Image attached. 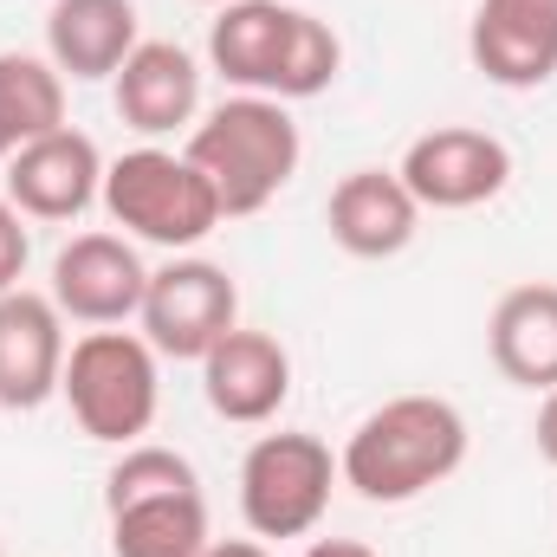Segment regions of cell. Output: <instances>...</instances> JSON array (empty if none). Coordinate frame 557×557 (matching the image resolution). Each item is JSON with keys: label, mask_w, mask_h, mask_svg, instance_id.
<instances>
[{"label": "cell", "mask_w": 557, "mask_h": 557, "mask_svg": "<svg viewBox=\"0 0 557 557\" xmlns=\"http://www.w3.org/2000/svg\"><path fill=\"white\" fill-rule=\"evenodd\" d=\"M467 460V416L447 396H396L350 428L337 473L370 506H409Z\"/></svg>", "instance_id": "6da1fadb"}, {"label": "cell", "mask_w": 557, "mask_h": 557, "mask_svg": "<svg viewBox=\"0 0 557 557\" xmlns=\"http://www.w3.org/2000/svg\"><path fill=\"white\" fill-rule=\"evenodd\" d=\"M208 59L234 91H260V98H278V104L318 98L344 72L337 33L318 13L285 7V0H234V7H221V20L208 26Z\"/></svg>", "instance_id": "7a4b0ae2"}, {"label": "cell", "mask_w": 557, "mask_h": 557, "mask_svg": "<svg viewBox=\"0 0 557 557\" xmlns=\"http://www.w3.org/2000/svg\"><path fill=\"white\" fill-rule=\"evenodd\" d=\"M182 156L208 175L221 214L240 221V214H260V208L278 201V188L298 175L305 143H298V124H292V111H285L278 98L240 91V98L214 104V111L188 131V149H182Z\"/></svg>", "instance_id": "3957f363"}, {"label": "cell", "mask_w": 557, "mask_h": 557, "mask_svg": "<svg viewBox=\"0 0 557 557\" xmlns=\"http://www.w3.org/2000/svg\"><path fill=\"white\" fill-rule=\"evenodd\" d=\"M111 557H201L208 545V493L188 454L137 441L104 480Z\"/></svg>", "instance_id": "277c9868"}, {"label": "cell", "mask_w": 557, "mask_h": 557, "mask_svg": "<svg viewBox=\"0 0 557 557\" xmlns=\"http://www.w3.org/2000/svg\"><path fill=\"white\" fill-rule=\"evenodd\" d=\"M104 214L143 240V247H169V253H188V247H201L227 214H221V201H214V188H208V175L188 162V156H175V149H156V143H143V149H124L117 162H104Z\"/></svg>", "instance_id": "5b68a950"}, {"label": "cell", "mask_w": 557, "mask_h": 557, "mask_svg": "<svg viewBox=\"0 0 557 557\" xmlns=\"http://www.w3.org/2000/svg\"><path fill=\"white\" fill-rule=\"evenodd\" d=\"M59 396L72 403V421L104 441V447H137L156 421L162 403V376H156V350L143 331H85L65 350V383Z\"/></svg>", "instance_id": "8992f818"}, {"label": "cell", "mask_w": 557, "mask_h": 557, "mask_svg": "<svg viewBox=\"0 0 557 557\" xmlns=\"http://www.w3.org/2000/svg\"><path fill=\"white\" fill-rule=\"evenodd\" d=\"M337 480L344 473L318 434H298V428L260 434L240 460V519L260 545L267 539H305V532H318Z\"/></svg>", "instance_id": "52a82bcc"}, {"label": "cell", "mask_w": 557, "mask_h": 557, "mask_svg": "<svg viewBox=\"0 0 557 557\" xmlns=\"http://www.w3.org/2000/svg\"><path fill=\"white\" fill-rule=\"evenodd\" d=\"M143 337L156 357H175V363H201L234 324H240V292L227 267L214 260H169L149 273V292H143V311H137Z\"/></svg>", "instance_id": "ba28073f"}, {"label": "cell", "mask_w": 557, "mask_h": 557, "mask_svg": "<svg viewBox=\"0 0 557 557\" xmlns=\"http://www.w3.org/2000/svg\"><path fill=\"white\" fill-rule=\"evenodd\" d=\"M421 208L434 214H460V208H480L493 195H506L512 182V149L493 137V131H473V124H441L403 149V169Z\"/></svg>", "instance_id": "9c48e42d"}, {"label": "cell", "mask_w": 557, "mask_h": 557, "mask_svg": "<svg viewBox=\"0 0 557 557\" xmlns=\"http://www.w3.org/2000/svg\"><path fill=\"white\" fill-rule=\"evenodd\" d=\"M143 292H149V267L131 234H72L52 260V305L72 324L91 331L131 324L143 311Z\"/></svg>", "instance_id": "30bf717a"}, {"label": "cell", "mask_w": 557, "mask_h": 557, "mask_svg": "<svg viewBox=\"0 0 557 557\" xmlns=\"http://www.w3.org/2000/svg\"><path fill=\"white\" fill-rule=\"evenodd\" d=\"M104 195V156L85 131H52L7 156V201L26 221H78Z\"/></svg>", "instance_id": "8fae6325"}, {"label": "cell", "mask_w": 557, "mask_h": 557, "mask_svg": "<svg viewBox=\"0 0 557 557\" xmlns=\"http://www.w3.org/2000/svg\"><path fill=\"white\" fill-rule=\"evenodd\" d=\"M65 311L52 292H0V409H39L65 383Z\"/></svg>", "instance_id": "7c38bea8"}, {"label": "cell", "mask_w": 557, "mask_h": 557, "mask_svg": "<svg viewBox=\"0 0 557 557\" xmlns=\"http://www.w3.org/2000/svg\"><path fill=\"white\" fill-rule=\"evenodd\" d=\"M467 52L499 91H539L557 78V0H480Z\"/></svg>", "instance_id": "4fadbf2b"}, {"label": "cell", "mask_w": 557, "mask_h": 557, "mask_svg": "<svg viewBox=\"0 0 557 557\" xmlns=\"http://www.w3.org/2000/svg\"><path fill=\"white\" fill-rule=\"evenodd\" d=\"M201 396L221 421H240V428H260L285 409L292 396V357L285 344L267 331H247L234 324L208 357H201Z\"/></svg>", "instance_id": "5bb4252c"}, {"label": "cell", "mask_w": 557, "mask_h": 557, "mask_svg": "<svg viewBox=\"0 0 557 557\" xmlns=\"http://www.w3.org/2000/svg\"><path fill=\"white\" fill-rule=\"evenodd\" d=\"M331 240L350 260H396L421 227V201L409 195V182L396 169H350L331 188Z\"/></svg>", "instance_id": "9a60e30c"}, {"label": "cell", "mask_w": 557, "mask_h": 557, "mask_svg": "<svg viewBox=\"0 0 557 557\" xmlns=\"http://www.w3.org/2000/svg\"><path fill=\"white\" fill-rule=\"evenodd\" d=\"M111 98H117V117L137 137H169V131L195 124V111H201V65L175 39H143L117 65Z\"/></svg>", "instance_id": "2e32d148"}, {"label": "cell", "mask_w": 557, "mask_h": 557, "mask_svg": "<svg viewBox=\"0 0 557 557\" xmlns=\"http://www.w3.org/2000/svg\"><path fill=\"white\" fill-rule=\"evenodd\" d=\"M137 46V0H52L46 13V59L65 78H117Z\"/></svg>", "instance_id": "e0dca14e"}, {"label": "cell", "mask_w": 557, "mask_h": 557, "mask_svg": "<svg viewBox=\"0 0 557 557\" xmlns=\"http://www.w3.org/2000/svg\"><path fill=\"white\" fill-rule=\"evenodd\" d=\"M493 370L519 389H557V285H512L486 324Z\"/></svg>", "instance_id": "ac0fdd59"}, {"label": "cell", "mask_w": 557, "mask_h": 557, "mask_svg": "<svg viewBox=\"0 0 557 557\" xmlns=\"http://www.w3.org/2000/svg\"><path fill=\"white\" fill-rule=\"evenodd\" d=\"M0 131L7 143L65 131V72L39 52H0Z\"/></svg>", "instance_id": "d6986e66"}, {"label": "cell", "mask_w": 557, "mask_h": 557, "mask_svg": "<svg viewBox=\"0 0 557 557\" xmlns=\"http://www.w3.org/2000/svg\"><path fill=\"white\" fill-rule=\"evenodd\" d=\"M26 214L0 195V292H13L20 273H26V253H33V240H26V227H20Z\"/></svg>", "instance_id": "ffe728a7"}, {"label": "cell", "mask_w": 557, "mask_h": 557, "mask_svg": "<svg viewBox=\"0 0 557 557\" xmlns=\"http://www.w3.org/2000/svg\"><path fill=\"white\" fill-rule=\"evenodd\" d=\"M532 434H539V454L557 467V389H545V403H539V428H532Z\"/></svg>", "instance_id": "44dd1931"}, {"label": "cell", "mask_w": 557, "mask_h": 557, "mask_svg": "<svg viewBox=\"0 0 557 557\" xmlns=\"http://www.w3.org/2000/svg\"><path fill=\"white\" fill-rule=\"evenodd\" d=\"M201 557H273V552H267L260 539H227V545H214V539H208V545H201Z\"/></svg>", "instance_id": "7402d4cb"}, {"label": "cell", "mask_w": 557, "mask_h": 557, "mask_svg": "<svg viewBox=\"0 0 557 557\" xmlns=\"http://www.w3.org/2000/svg\"><path fill=\"white\" fill-rule=\"evenodd\" d=\"M305 557H376V552H370V545H357V539H318Z\"/></svg>", "instance_id": "603a6c76"}, {"label": "cell", "mask_w": 557, "mask_h": 557, "mask_svg": "<svg viewBox=\"0 0 557 557\" xmlns=\"http://www.w3.org/2000/svg\"><path fill=\"white\" fill-rule=\"evenodd\" d=\"M7 156H13V143H7V131H0V162H7Z\"/></svg>", "instance_id": "cb8c5ba5"}, {"label": "cell", "mask_w": 557, "mask_h": 557, "mask_svg": "<svg viewBox=\"0 0 557 557\" xmlns=\"http://www.w3.org/2000/svg\"><path fill=\"white\" fill-rule=\"evenodd\" d=\"M201 7H234V0H201Z\"/></svg>", "instance_id": "d4e9b609"}]
</instances>
